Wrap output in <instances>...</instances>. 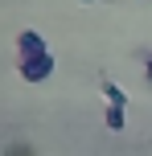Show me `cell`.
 I'll return each mask as SVG.
<instances>
[{
  "label": "cell",
  "instance_id": "1",
  "mask_svg": "<svg viewBox=\"0 0 152 156\" xmlns=\"http://www.w3.org/2000/svg\"><path fill=\"white\" fill-rule=\"evenodd\" d=\"M16 74H21L25 82H45V78L54 74V58H49L41 33H33V29H25L21 37H16Z\"/></svg>",
  "mask_w": 152,
  "mask_h": 156
},
{
  "label": "cell",
  "instance_id": "2",
  "mask_svg": "<svg viewBox=\"0 0 152 156\" xmlns=\"http://www.w3.org/2000/svg\"><path fill=\"white\" fill-rule=\"evenodd\" d=\"M103 123H107V132H123L128 127V107H111L107 103L103 107Z\"/></svg>",
  "mask_w": 152,
  "mask_h": 156
},
{
  "label": "cell",
  "instance_id": "5",
  "mask_svg": "<svg viewBox=\"0 0 152 156\" xmlns=\"http://www.w3.org/2000/svg\"><path fill=\"white\" fill-rule=\"evenodd\" d=\"M78 4H95V0H78Z\"/></svg>",
  "mask_w": 152,
  "mask_h": 156
},
{
  "label": "cell",
  "instance_id": "3",
  "mask_svg": "<svg viewBox=\"0 0 152 156\" xmlns=\"http://www.w3.org/2000/svg\"><path fill=\"white\" fill-rule=\"evenodd\" d=\"M99 90H103V99H107V103H111V107H128V103H132V99H128V94H123V90H119V86H115V82H111V78H99Z\"/></svg>",
  "mask_w": 152,
  "mask_h": 156
},
{
  "label": "cell",
  "instance_id": "4",
  "mask_svg": "<svg viewBox=\"0 0 152 156\" xmlns=\"http://www.w3.org/2000/svg\"><path fill=\"white\" fill-rule=\"evenodd\" d=\"M144 78H148V82H152V58H148V66H144Z\"/></svg>",
  "mask_w": 152,
  "mask_h": 156
}]
</instances>
